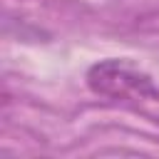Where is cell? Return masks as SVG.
I'll list each match as a JSON object with an SVG mask.
<instances>
[{
  "label": "cell",
  "instance_id": "obj_1",
  "mask_svg": "<svg viewBox=\"0 0 159 159\" xmlns=\"http://www.w3.org/2000/svg\"><path fill=\"white\" fill-rule=\"evenodd\" d=\"M87 84L94 94L109 99H147L154 94L152 77L129 60H102L92 65Z\"/></svg>",
  "mask_w": 159,
  "mask_h": 159
}]
</instances>
